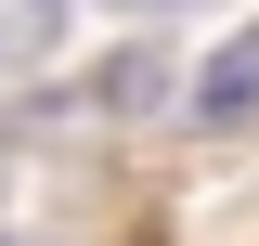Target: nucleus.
Segmentation results:
<instances>
[{
  "instance_id": "obj_2",
  "label": "nucleus",
  "mask_w": 259,
  "mask_h": 246,
  "mask_svg": "<svg viewBox=\"0 0 259 246\" xmlns=\"http://www.w3.org/2000/svg\"><path fill=\"white\" fill-rule=\"evenodd\" d=\"M52 65V0H0V78H39Z\"/></svg>"
},
{
  "instance_id": "obj_1",
  "label": "nucleus",
  "mask_w": 259,
  "mask_h": 246,
  "mask_svg": "<svg viewBox=\"0 0 259 246\" xmlns=\"http://www.w3.org/2000/svg\"><path fill=\"white\" fill-rule=\"evenodd\" d=\"M194 117H259V26H233L194 78Z\"/></svg>"
},
{
  "instance_id": "obj_3",
  "label": "nucleus",
  "mask_w": 259,
  "mask_h": 246,
  "mask_svg": "<svg viewBox=\"0 0 259 246\" xmlns=\"http://www.w3.org/2000/svg\"><path fill=\"white\" fill-rule=\"evenodd\" d=\"M117 13H156V0H117Z\"/></svg>"
}]
</instances>
